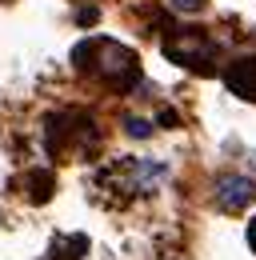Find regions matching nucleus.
I'll return each mask as SVG.
<instances>
[{
  "label": "nucleus",
  "mask_w": 256,
  "mask_h": 260,
  "mask_svg": "<svg viewBox=\"0 0 256 260\" xmlns=\"http://www.w3.org/2000/svg\"><path fill=\"white\" fill-rule=\"evenodd\" d=\"M164 52L176 60V64H188V68H208L216 60V44L200 28H180L176 36L164 40Z\"/></svg>",
  "instance_id": "obj_1"
},
{
  "label": "nucleus",
  "mask_w": 256,
  "mask_h": 260,
  "mask_svg": "<svg viewBox=\"0 0 256 260\" xmlns=\"http://www.w3.org/2000/svg\"><path fill=\"white\" fill-rule=\"evenodd\" d=\"M224 84L244 100H256V56H244L224 72Z\"/></svg>",
  "instance_id": "obj_3"
},
{
  "label": "nucleus",
  "mask_w": 256,
  "mask_h": 260,
  "mask_svg": "<svg viewBox=\"0 0 256 260\" xmlns=\"http://www.w3.org/2000/svg\"><path fill=\"white\" fill-rule=\"evenodd\" d=\"M248 244H252V252H256V220L248 224Z\"/></svg>",
  "instance_id": "obj_6"
},
{
  "label": "nucleus",
  "mask_w": 256,
  "mask_h": 260,
  "mask_svg": "<svg viewBox=\"0 0 256 260\" xmlns=\"http://www.w3.org/2000/svg\"><path fill=\"white\" fill-rule=\"evenodd\" d=\"M172 8H176V12H200L204 0H172Z\"/></svg>",
  "instance_id": "obj_5"
},
{
  "label": "nucleus",
  "mask_w": 256,
  "mask_h": 260,
  "mask_svg": "<svg viewBox=\"0 0 256 260\" xmlns=\"http://www.w3.org/2000/svg\"><path fill=\"white\" fill-rule=\"evenodd\" d=\"M256 200V180L252 176H220L216 180V204L224 212H244Z\"/></svg>",
  "instance_id": "obj_2"
},
{
  "label": "nucleus",
  "mask_w": 256,
  "mask_h": 260,
  "mask_svg": "<svg viewBox=\"0 0 256 260\" xmlns=\"http://www.w3.org/2000/svg\"><path fill=\"white\" fill-rule=\"evenodd\" d=\"M124 128H128V136H136V140H144V136L152 132V124H148V120H140V116H128V120H124Z\"/></svg>",
  "instance_id": "obj_4"
}]
</instances>
